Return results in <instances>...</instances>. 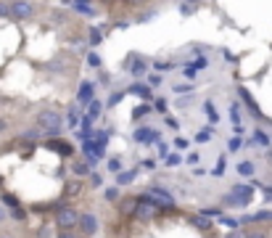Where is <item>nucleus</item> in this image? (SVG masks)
<instances>
[{
	"label": "nucleus",
	"mask_w": 272,
	"mask_h": 238,
	"mask_svg": "<svg viewBox=\"0 0 272 238\" xmlns=\"http://www.w3.org/2000/svg\"><path fill=\"white\" fill-rule=\"evenodd\" d=\"M37 130L45 135H58L61 130H64V117L53 109H45V111L37 114Z\"/></svg>",
	"instance_id": "obj_1"
},
{
	"label": "nucleus",
	"mask_w": 272,
	"mask_h": 238,
	"mask_svg": "<svg viewBox=\"0 0 272 238\" xmlns=\"http://www.w3.org/2000/svg\"><path fill=\"white\" fill-rule=\"evenodd\" d=\"M56 225L61 230H69V233H72V228L80 225V212L72 209V206H58L56 209Z\"/></svg>",
	"instance_id": "obj_2"
},
{
	"label": "nucleus",
	"mask_w": 272,
	"mask_h": 238,
	"mask_svg": "<svg viewBox=\"0 0 272 238\" xmlns=\"http://www.w3.org/2000/svg\"><path fill=\"white\" fill-rule=\"evenodd\" d=\"M145 198H148V201L151 204H156L159 206V209H161V206H164V209H172V206H175V196L172 193H169V190H164V188H159V186H153V188H148V190H145V193H143Z\"/></svg>",
	"instance_id": "obj_3"
},
{
	"label": "nucleus",
	"mask_w": 272,
	"mask_h": 238,
	"mask_svg": "<svg viewBox=\"0 0 272 238\" xmlns=\"http://www.w3.org/2000/svg\"><path fill=\"white\" fill-rule=\"evenodd\" d=\"M32 13H35V5H32V3H24V0L8 3V16H16V19H29Z\"/></svg>",
	"instance_id": "obj_4"
},
{
	"label": "nucleus",
	"mask_w": 272,
	"mask_h": 238,
	"mask_svg": "<svg viewBox=\"0 0 272 238\" xmlns=\"http://www.w3.org/2000/svg\"><path fill=\"white\" fill-rule=\"evenodd\" d=\"M156 212H159V206H156V204H151L145 196H140V198H137L135 214H137L140 220H151V217H156Z\"/></svg>",
	"instance_id": "obj_5"
},
{
	"label": "nucleus",
	"mask_w": 272,
	"mask_h": 238,
	"mask_svg": "<svg viewBox=\"0 0 272 238\" xmlns=\"http://www.w3.org/2000/svg\"><path fill=\"white\" fill-rule=\"evenodd\" d=\"M132 141L140 143V145H148V143H156L159 141V133L153 127H137L135 135H132Z\"/></svg>",
	"instance_id": "obj_6"
},
{
	"label": "nucleus",
	"mask_w": 272,
	"mask_h": 238,
	"mask_svg": "<svg viewBox=\"0 0 272 238\" xmlns=\"http://www.w3.org/2000/svg\"><path fill=\"white\" fill-rule=\"evenodd\" d=\"M80 228H82L85 236H95L98 228H100V222H98V217L92 212H88V214H80Z\"/></svg>",
	"instance_id": "obj_7"
},
{
	"label": "nucleus",
	"mask_w": 272,
	"mask_h": 238,
	"mask_svg": "<svg viewBox=\"0 0 272 238\" xmlns=\"http://www.w3.org/2000/svg\"><path fill=\"white\" fill-rule=\"evenodd\" d=\"M238 95H240V101H243V106L248 111H251V117H256V119H262V109L256 106V101H254V95L248 93L246 88H238Z\"/></svg>",
	"instance_id": "obj_8"
},
{
	"label": "nucleus",
	"mask_w": 272,
	"mask_h": 238,
	"mask_svg": "<svg viewBox=\"0 0 272 238\" xmlns=\"http://www.w3.org/2000/svg\"><path fill=\"white\" fill-rule=\"evenodd\" d=\"M251 204V198H243V196H238V193H225L222 196V206H230V209H238V206H248Z\"/></svg>",
	"instance_id": "obj_9"
},
{
	"label": "nucleus",
	"mask_w": 272,
	"mask_h": 238,
	"mask_svg": "<svg viewBox=\"0 0 272 238\" xmlns=\"http://www.w3.org/2000/svg\"><path fill=\"white\" fill-rule=\"evenodd\" d=\"M90 101H92V85H90V82H82L80 90H77V103H80V106H90Z\"/></svg>",
	"instance_id": "obj_10"
},
{
	"label": "nucleus",
	"mask_w": 272,
	"mask_h": 238,
	"mask_svg": "<svg viewBox=\"0 0 272 238\" xmlns=\"http://www.w3.org/2000/svg\"><path fill=\"white\" fill-rule=\"evenodd\" d=\"M127 93L132 95H137V98H143V101H153V95H151V88L148 85H140V82H135V85H130Z\"/></svg>",
	"instance_id": "obj_11"
},
{
	"label": "nucleus",
	"mask_w": 272,
	"mask_h": 238,
	"mask_svg": "<svg viewBox=\"0 0 272 238\" xmlns=\"http://www.w3.org/2000/svg\"><path fill=\"white\" fill-rule=\"evenodd\" d=\"M130 72H132V77H143L145 72H148V61L137 56V58H135V61H132V64H130Z\"/></svg>",
	"instance_id": "obj_12"
},
{
	"label": "nucleus",
	"mask_w": 272,
	"mask_h": 238,
	"mask_svg": "<svg viewBox=\"0 0 272 238\" xmlns=\"http://www.w3.org/2000/svg\"><path fill=\"white\" fill-rule=\"evenodd\" d=\"M72 8H74L77 13H82V16H88V19H90V16H95V13H98V11L92 8L90 3H82V0H74V3H72Z\"/></svg>",
	"instance_id": "obj_13"
},
{
	"label": "nucleus",
	"mask_w": 272,
	"mask_h": 238,
	"mask_svg": "<svg viewBox=\"0 0 272 238\" xmlns=\"http://www.w3.org/2000/svg\"><path fill=\"white\" fill-rule=\"evenodd\" d=\"M80 119H82V114H80V109H77V103H72L69 106V114H66V125L69 127H80Z\"/></svg>",
	"instance_id": "obj_14"
},
{
	"label": "nucleus",
	"mask_w": 272,
	"mask_h": 238,
	"mask_svg": "<svg viewBox=\"0 0 272 238\" xmlns=\"http://www.w3.org/2000/svg\"><path fill=\"white\" fill-rule=\"evenodd\" d=\"M135 178H137V170H122L116 175V186H127V183H132Z\"/></svg>",
	"instance_id": "obj_15"
},
{
	"label": "nucleus",
	"mask_w": 272,
	"mask_h": 238,
	"mask_svg": "<svg viewBox=\"0 0 272 238\" xmlns=\"http://www.w3.org/2000/svg\"><path fill=\"white\" fill-rule=\"evenodd\" d=\"M100 114H103V103L92 98V101H90V106H88V114H85V117H90L92 122H95V117H100Z\"/></svg>",
	"instance_id": "obj_16"
},
{
	"label": "nucleus",
	"mask_w": 272,
	"mask_h": 238,
	"mask_svg": "<svg viewBox=\"0 0 272 238\" xmlns=\"http://www.w3.org/2000/svg\"><path fill=\"white\" fill-rule=\"evenodd\" d=\"M48 148L58 151V153H64V156H69V153H72V145L64 143V141H50V143H48Z\"/></svg>",
	"instance_id": "obj_17"
},
{
	"label": "nucleus",
	"mask_w": 272,
	"mask_h": 238,
	"mask_svg": "<svg viewBox=\"0 0 272 238\" xmlns=\"http://www.w3.org/2000/svg\"><path fill=\"white\" fill-rule=\"evenodd\" d=\"M190 225H196L198 230H209L212 228V220H206L204 214H196V217H190Z\"/></svg>",
	"instance_id": "obj_18"
},
{
	"label": "nucleus",
	"mask_w": 272,
	"mask_h": 238,
	"mask_svg": "<svg viewBox=\"0 0 272 238\" xmlns=\"http://www.w3.org/2000/svg\"><path fill=\"white\" fill-rule=\"evenodd\" d=\"M254 143H259V145H264V148H267V145L272 143V138L264 133V130H254Z\"/></svg>",
	"instance_id": "obj_19"
},
{
	"label": "nucleus",
	"mask_w": 272,
	"mask_h": 238,
	"mask_svg": "<svg viewBox=\"0 0 272 238\" xmlns=\"http://www.w3.org/2000/svg\"><path fill=\"white\" fill-rule=\"evenodd\" d=\"M108 170H111L114 175H119L124 170V164H122V156H111L108 159Z\"/></svg>",
	"instance_id": "obj_20"
},
{
	"label": "nucleus",
	"mask_w": 272,
	"mask_h": 238,
	"mask_svg": "<svg viewBox=\"0 0 272 238\" xmlns=\"http://www.w3.org/2000/svg\"><path fill=\"white\" fill-rule=\"evenodd\" d=\"M72 170H74L77 178H85V175H90V167L85 164V162H74V164H72Z\"/></svg>",
	"instance_id": "obj_21"
},
{
	"label": "nucleus",
	"mask_w": 272,
	"mask_h": 238,
	"mask_svg": "<svg viewBox=\"0 0 272 238\" xmlns=\"http://www.w3.org/2000/svg\"><path fill=\"white\" fill-rule=\"evenodd\" d=\"M220 225H225L227 230H238V228H240V222H238L235 217H225V214H222V217H220Z\"/></svg>",
	"instance_id": "obj_22"
},
{
	"label": "nucleus",
	"mask_w": 272,
	"mask_h": 238,
	"mask_svg": "<svg viewBox=\"0 0 272 238\" xmlns=\"http://www.w3.org/2000/svg\"><path fill=\"white\" fill-rule=\"evenodd\" d=\"M238 172L243 175V178H251V175H254V162H240L238 164Z\"/></svg>",
	"instance_id": "obj_23"
},
{
	"label": "nucleus",
	"mask_w": 272,
	"mask_h": 238,
	"mask_svg": "<svg viewBox=\"0 0 272 238\" xmlns=\"http://www.w3.org/2000/svg\"><path fill=\"white\" fill-rule=\"evenodd\" d=\"M0 201H3L5 206H11V209H16V206H19V198L13 193H3V196H0Z\"/></svg>",
	"instance_id": "obj_24"
},
{
	"label": "nucleus",
	"mask_w": 272,
	"mask_h": 238,
	"mask_svg": "<svg viewBox=\"0 0 272 238\" xmlns=\"http://www.w3.org/2000/svg\"><path fill=\"white\" fill-rule=\"evenodd\" d=\"M135 206H137V198H124V201L119 204V209L130 214V212H135Z\"/></svg>",
	"instance_id": "obj_25"
},
{
	"label": "nucleus",
	"mask_w": 272,
	"mask_h": 238,
	"mask_svg": "<svg viewBox=\"0 0 272 238\" xmlns=\"http://www.w3.org/2000/svg\"><path fill=\"white\" fill-rule=\"evenodd\" d=\"M100 43H103V32H100L98 27H92L90 29V45H100Z\"/></svg>",
	"instance_id": "obj_26"
},
{
	"label": "nucleus",
	"mask_w": 272,
	"mask_h": 238,
	"mask_svg": "<svg viewBox=\"0 0 272 238\" xmlns=\"http://www.w3.org/2000/svg\"><path fill=\"white\" fill-rule=\"evenodd\" d=\"M164 164L167 167H177V164H182V156L180 153H169V156L164 159Z\"/></svg>",
	"instance_id": "obj_27"
},
{
	"label": "nucleus",
	"mask_w": 272,
	"mask_h": 238,
	"mask_svg": "<svg viewBox=\"0 0 272 238\" xmlns=\"http://www.w3.org/2000/svg\"><path fill=\"white\" fill-rule=\"evenodd\" d=\"M148 114H151V106L145 103V106H137V109L132 111V117H135V119H140V117H148Z\"/></svg>",
	"instance_id": "obj_28"
},
{
	"label": "nucleus",
	"mask_w": 272,
	"mask_h": 238,
	"mask_svg": "<svg viewBox=\"0 0 272 238\" xmlns=\"http://www.w3.org/2000/svg\"><path fill=\"white\" fill-rule=\"evenodd\" d=\"M124 101V90H116V93L108 95V106H116V103H122Z\"/></svg>",
	"instance_id": "obj_29"
},
{
	"label": "nucleus",
	"mask_w": 272,
	"mask_h": 238,
	"mask_svg": "<svg viewBox=\"0 0 272 238\" xmlns=\"http://www.w3.org/2000/svg\"><path fill=\"white\" fill-rule=\"evenodd\" d=\"M230 119H232V125H235V127H240V109L235 103L230 106Z\"/></svg>",
	"instance_id": "obj_30"
},
{
	"label": "nucleus",
	"mask_w": 272,
	"mask_h": 238,
	"mask_svg": "<svg viewBox=\"0 0 272 238\" xmlns=\"http://www.w3.org/2000/svg\"><path fill=\"white\" fill-rule=\"evenodd\" d=\"M209 141H212V130H198L196 143H209Z\"/></svg>",
	"instance_id": "obj_31"
},
{
	"label": "nucleus",
	"mask_w": 272,
	"mask_h": 238,
	"mask_svg": "<svg viewBox=\"0 0 272 238\" xmlns=\"http://www.w3.org/2000/svg\"><path fill=\"white\" fill-rule=\"evenodd\" d=\"M204 109H206V114H209V122H220V117H217V111H214L212 101H206V103H204Z\"/></svg>",
	"instance_id": "obj_32"
},
{
	"label": "nucleus",
	"mask_w": 272,
	"mask_h": 238,
	"mask_svg": "<svg viewBox=\"0 0 272 238\" xmlns=\"http://www.w3.org/2000/svg\"><path fill=\"white\" fill-rule=\"evenodd\" d=\"M225 167H227V159H225V153L220 159H217V167H214V175H222L225 172Z\"/></svg>",
	"instance_id": "obj_33"
},
{
	"label": "nucleus",
	"mask_w": 272,
	"mask_h": 238,
	"mask_svg": "<svg viewBox=\"0 0 272 238\" xmlns=\"http://www.w3.org/2000/svg\"><path fill=\"white\" fill-rule=\"evenodd\" d=\"M188 145H190V141H188V138H175V148H180V151H185V148H188Z\"/></svg>",
	"instance_id": "obj_34"
},
{
	"label": "nucleus",
	"mask_w": 272,
	"mask_h": 238,
	"mask_svg": "<svg viewBox=\"0 0 272 238\" xmlns=\"http://www.w3.org/2000/svg\"><path fill=\"white\" fill-rule=\"evenodd\" d=\"M90 186H95V188L103 186V178H100V172H90Z\"/></svg>",
	"instance_id": "obj_35"
},
{
	"label": "nucleus",
	"mask_w": 272,
	"mask_h": 238,
	"mask_svg": "<svg viewBox=\"0 0 272 238\" xmlns=\"http://www.w3.org/2000/svg\"><path fill=\"white\" fill-rule=\"evenodd\" d=\"M193 11H196V3H180V13H185V16H190Z\"/></svg>",
	"instance_id": "obj_36"
},
{
	"label": "nucleus",
	"mask_w": 272,
	"mask_h": 238,
	"mask_svg": "<svg viewBox=\"0 0 272 238\" xmlns=\"http://www.w3.org/2000/svg\"><path fill=\"white\" fill-rule=\"evenodd\" d=\"M106 201H119V188H108L106 190Z\"/></svg>",
	"instance_id": "obj_37"
},
{
	"label": "nucleus",
	"mask_w": 272,
	"mask_h": 238,
	"mask_svg": "<svg viewBox=\"0 0 272 238\" xmlns=\"http://www.w3.org/2000/svg\"><path fill=\"white\" fill-rule=\"evenodd\" d=\"M206 66H209V58H196V61L190 64L193 72H196V69H206Z\"/></svg>",
	"instance_id": "obj_38"
},
{
	"label": "nucleus",
	"mask_w": 272,
	"mask_h": 238,
	"mask_svg": "<svg viewBox=\"0 0 272 238\" xmlns=\"http://www.w3.org/2000/svg\"><path fill=\"white\" fill-rule=\"evenodd\" d=\"M164 82V77H161L159 72H153V74H148V85H161Z\"/></svg>",
	"instance_id": "obj_39"
},
{
	"label": "nucleus",
	"mask_w": 272,
	"mask_h": 238,
	"mask_svg": "<svg viewBox=\"0 0 272 238\" xmlns=\"http://www.w3.org/2000/svg\"><path fill=\"white\" fill-rule=\"evenodd\" d=\"M88 64H90L92 69H95V66H100V56H98V53H95V50H92V53H90V56H88Z\"/></svg>",
	"instance_id": "obj_40"
},
{
	"label": "nucleus",
	"mask_w": 272,
	"mask_h": 238,
	"mask_svg": "<svg viewBox=\"0 0 272 238\" xmlns=\"http://www.w3.org/2000/svg\"><path fill=\"white\" fill-rule=\"evenodd\" d=\"M193 103V95H185V98H177V106L180 109H188V106Z\"/></svg>",
	"instance_id": "obj_41"
},
{
	"label": "nucleus",
	"mask_w": 272,
	"mask_h": 238,
	"mask_svg": "<svg viewBox=\"0 0 272 238\" xmlns=\"http://www.w3.org/2000/svg\"><path fill=\"white\" fill-rule=\"evenodd\" d=\"M240 145H243V141H240V138H230V143H227V148L230 151H238Z\"/></svg>",
	"instance_id": "obj_42"
},
{
	"label": "nucleus",
	"mask_w": 272,
	"mask_h": 238,
	"mask_svg": "<svg viewBox=\"0 0 272 238\" xmlns=\"http://www.w3.org/2000/svg\"><path fill=\"white\" fill-rule=\"evenodd\" d=\"M11 217H16V220H27V212L21 209V206H16V209H11Z\"/></svg>",
	"instance_id": "obj_43"
},
{
	"label": "nucleus",
	"mask_w": 272,
	"mask_h": 238,
	"mask_svg": "<svg viewBox=\"0 0 272 238\" xmlns=\"http://www.w3.org/2000/svg\"><path fill=\"white\" fill-rule=\"evenodd\" d=\"M80 188H82L80 180H77V183H69V186H66V193H80Z\"/></svg>",
	"instance_id": "obj_44"
},
{
	"label": "nucleus",
	"mask_w": 272,
	"mask_h": 238,
	"mask_svg": "<svg viewBox=\"0 0 272 238\" xmlns=\"http://www.w3.org/2000/svg\"><path fill=\"white\" fill-rule=\"evenodd\" d=\"M164 122H167V127H172V130H177V127H180V122H177L175 117H164Z\"/></svg>",
	"instance_id": "obj_45"
},
{
	"label": "nucleus",
	"mask_w": 272,
	"mask_h": 238,
	"mask_svg": "<svg viewBox=\"0 0 272 238\" xmlns=\"http://www.w3.org/2000/svg\"><path fill=\"white\" fill-rule=\"evenodd\" d=\"M175 93H185V95H188L190 93V85H182V82H180V85H175Z\"/></svg>",
	"instance_id": "obj_46"
},
{
	"label": "nucleus",
	"mask_w": 272,
	"mask_h": 238,
	"mask_svg": "<svg viewBox=\"0 0 272 238\" xmlns=\"http://www.w3.org/2000/svg\"><path fill=\"white\" fill-rule=\"evenodd\" d=\"M198 162H201V156H198V153H188V164L198 167Z\"/></svg>",
	"instance_id": "obj_47"
},
{
	"label": "nucleus",
	"mask_w": 272,
	"mask_h": 238,
	"mask_svg": "<svg viewBox=\"0 0 272 238\" xmlns=\"http://www.w3.org/2000/svg\"><path fill=\"white\" fill-rule=\"evenodd\" d=\"M248 233H243V230H232V233H227L225 238H246Z\"/></svg>",
	"instance_id": "obj_48"
},
{
	"label": "nucleus",
	"mask_w": 272,
	"mask_h": 238,
	"mask_svg": "<svg viewBox=\"0 0 272 238\" xmlns=\"http://www.w3.org/2000/svg\"><path fill=\"white\" fill-rule=\"evenodd\" d=\"M153 167H156V162H153V159H143V170H153Z\"/></svg>",
	"instance_id": "obj_49"
},
{
	"label": "nucleus",
	"mask_w": 272,
	"mask_h": 238,
	"mask_svg": "<svg viewBox=\"0 0 272 238\" xmlns=\"http://www.w3.org/2000/svg\"><path fill=\"white\" fill-rule=\"evenodd\" d=\"M167 151H169V148H167V143H161V141H159V153H161V159L167 156Z\"/></svg>",
	"instance_id": "obj_50"
},
{
	"label": "nucleus",
	"mask_w": 272,
	"mask_h": 238,
	"mask_svg": "<svg viewBox=\"0 0 272 238\" xmlns=\"http://www.w3.org/2000/svg\"><path fill=\"white\" fill-rule=\"evenodd\" d=\"M185 80H196V72H193V69L188 66V69H185Z\"/></svg>",
	"instance_id": "obj_51"
},
{
	"label": "nucleus",
	"mask_w": 272,
	"mask_h": 238,
	"mask_svg": "<svg viewBox=\"0 0 272 238\" xmlns=\"http://www.w3.org/2000/svg\"><path fill=\"white\" fill-rule=\"evenodd\" d=\"M56 238H77V236H74V233H69V230H61Z\"/></svg>",
	"instance_id": "obj_52"
},
{
	"label": "nucleus",
	"mask_w": 272,
	"mask_h": 238,
	"mask_svg": "<svg viewBox=\"0 0 272 238\" xmlns=\"http://www.w3.org/2000/svg\"><path fill=\"white\" fill-rule=\"evenodd\" d=\"M0 16H8V3H0Z\"/></svg>",
	"instance_id": "obj_53"
},
{
	"label": "nucleus",
	"mask_w": 272,
	"mask_h": 238,
	"mask_svg": "<svg viewBox=\"0 0 272 238\" xmlns=\"http://www.w3.org/2000/svg\"><path fill=\"white\" fill-rule=\"evenodd\" d=\"M156 109H159V111H167V101H164V98H161V101H156Z\"/></svg>",
	"instance_id": "obj_54"
},
{
	"label": "nucleus",
	"mask_w": 272,
	"mask_h": 238,
	"mask_svg": "<svg viewBox=\"0 0 272 238\" xmlns=\"http://www.w3.org/2000/svg\"><path fill=\"white\" fill-rule=\"evenodd\" d=\"M264 198H267V201H272V188H267V186H264Z\"/></svg>",
	"instance_id": "obj_55"
},
{
	"label": "nucleus",
	"mask_w": 272,
	"mask_h": 238,
	"mask_svg": "<svg viewBox=\"0 0 272 238\" xmlns=\"http://www.w3.org/2000/svg\"><path fill=\"white\" fill-rule=\"evenodd\" d=\"M5 217H8V214H5V209H3V204H0V222H5Z\"/></svg>",
	"instance_id": "obj_56"
},
{
	"label": "nucleus",
	"mask_w": 272,
	"mask_h": 238,
	"mask_svg": "<svg viewBox=\"0 0 272 238\" xmlns=\"http://www.w3.org/2000/svg\"><path fill=\"white\" fill-rule=\"evenodd\" d=\"M246 238H267L264 233H251V236H246Z\"/></svg>",
	"instance_id": "obj_57"
},
{
	"label": "nucleus",
	"mask_w": 272,
	"mask_h": 238,
	"mask_svg": "<svg viewBox=\"0 0 272 238\" xmlns=\"http://www.w3.org/2000/svg\"><path fill=\"white\" fill-rule=\"evenodd\" d=\"M3 130H5V119L0 117V133H3Z\"/></svg>",
	"instance_id": "obj_58"
},
{
	"label": "nucleus",
	"mask_w": 272,
	"mask_h": 238,
	"mask_svg": "<svg viewBox=\"0 0 272 238\" xmlns=\"http://www.w3.org/2000/svg\"><path fill=\"white\" fill-rule=\"evenodd\" d=\"M0 238H13V236H0Z\"/></svg>",
	"instance_id": "obj_59"
},
{
	"label": "nucleus",
	"mask_w": 272,
	"mask_h": 238,
	"mask_svg": "<svg viewBox=\"0 0 272 238\" xmlns=\"http://www.w3.org/2000/svg\"><path fill=\"white\" fill-rule=\"evenodd\" d=\"M0 186H3V180H0Z\"/></svg>",
	"instance_id": "obj_60"
}]
</instances>
